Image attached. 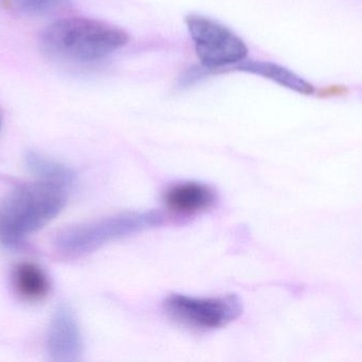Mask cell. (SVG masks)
I'll list each match as a JSON object with an SVG mask.
<instances>
[{"label": "cell", "instance_id": "cell-1", "mask_svg": "<svg viewBox=\"0 0 362 362\" xmlns=\"http://www.w3.org/2000/svg\"><path fill=\"white\" fill-rule=\"evenodd\" d=\"M129 42V34L112 23L87 17H66L42 30L40 50L53 61L65 64L95 63Z\"/></svg>", "mask_w": 362, "mask_h": 362}, {"label": "cell", "instance_id": "cell-2", "mask_svg": "<svg viewBox=\"0 0 362 362\" xmlns=\"http://www.w3.org/2000/svg\"><path fill=\"white\" fill-rule=\"evenodd\" d=\"M71 189L52 183L23 185L11 191L0 206V242L16 247L65 208Z\"/></svg>", "mask_w": 362, "mask_h": 362}, {"label": "cell", "instance_id": "cell-3", "mask_svg": "<svg viewBox=\"0 0 362 362\" xmlns=\"http://www.w3.org/2000/svg\"><path fill=\"white\" fill-rule=\"evenodd\" d=\"M163 221V215L156 210L121 213L63 230L55 236L54 247L64 256H83L110 242L158 227Z\"/></svg>", "mask_w": 362, "mask_h": 362}, {"label": "cell", "instance_id": "cell-4", "mask_svg": "<svg viewBox=\"0 0 362 362\" xmlns=\"http://www.w3.org/2000/svg\"><path fill=\"white\" fill-rule=\"evenodd\" d=\"M187 31L202 66L214 72L236 65L248 55V47L233 31L218 21L199 14L185 17Z\"/></svg>", "mask_w": 362, "mask_h": 362}, {"label": "cell", "instance_id": "cell-5", "mask_svg": "<svg viewBox=\"0 0 362 362\" xmlns=\"http://www.w3.org/2000/svg\"><path fill=\"white\" fill-rule=\"evenodd\" d=\"M165 314L178 324L197 331L223 329L238 318L243 312L236 295L195 298L174 293L163 302Z\"/></svg>", "mask_w": 362, "mask_h": 362}, {"label": "cell", "instance_id": "cell-6", "mask_svg": "<svg viewBox=\"0 0 362 362\" xmlns=\"http://www.w3.org/2000/svg\"><path fill=\"white\" fill-rule=\"evenodd\" d=\"M47 350L51 359L57 362H76L82 356L80 327L68 306H59L53 315L47 335Z\"/></svg>", "mask_w": 362, "mask_h": 362}, {"label": "cell", "instance_id": "cell-7", "mask_svg": "<svg viewBox=\"0 0 362 362\" xmlns=\"http://www.w3.org/2000/svg\"><path fill=\"white\" fill-rule=\"evenodd\" d=\"M163 200L170 210L178 214H197L214 205L216 193L209 185L191 181L172 185L165 191Z\"/></svg>", "mask_w": 362, "mask_h": 362}, {"label": "cell", "instance_id": "cell-8", "mask_svg": "<svg viewBox=\"0 0 362 362\" xmlns=\"http://www.w3.org/2000/svg\"><path fill=\"white\" fill-rule=\"evenodd\" d=\"M233 68L238 72L263 77L301 95L312 96L316 94V87L312 83L291 72L288 68L272 62L252 61V60L245 61L244 60L234 65Z\"/></svg>", "mask_w": 362, "mask_h": 362}, {"label": "cell", "instance_id": "cell-9", "mask_svg": "<svg viewBox=\"0 0 362 362\" xmlns=\"http://www.w3.org/2000/svg\"><path fill=\"white\" fill-rule=\"evenodd\" d=\"M12 285L15 293L29 302L40 301L48 295L50 282L38 266L21 263L13 270Z\"/></svg>", "mask_w": 362, "mask_h": 362}, {"label": "cell", "instance_id": "cell-10", "mask_svg": "<svg viewBox=\"0 0 362 362\" xmlns=\"http://www.w3.org/2000/svg\"><path fill=\"white\" fill-rule=\"evenodd\" d=\"M28 169L42 182L52 183L72 189L76 184V174L59 162L53 161L40 153L29 152L25 155Z\"/></svg>", "mask_w": 362, "mask_h": 362}, {"label": "cell", "instance_id": "cell-11", "mask_svg": "<svg viewBox=\"0 0 362 362\" xmlns=\"http://www.w3.org/2000/svg\"><path fill=\"white\" fill-rule=\"evenodd\" d=\"M12 10L28 16H40L63 8L70 0H4Z\"/></svg>", "mask_w": 362, "mask_h": 362}, {"label": "cell", "instance_id": "cell-12", "mask_svg": "<svg viewBox=\"0 0 362 362\" xmlns=\"http://www.w3.org/2000/svg\"><path fill=\"white\" fill-rule=\"evenodd\" d=\"M1 123H2V117H1V113H0V128H1Z\"/></svg>", "mask_w": 362, "mask_h": 362}]
</instances>
